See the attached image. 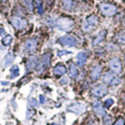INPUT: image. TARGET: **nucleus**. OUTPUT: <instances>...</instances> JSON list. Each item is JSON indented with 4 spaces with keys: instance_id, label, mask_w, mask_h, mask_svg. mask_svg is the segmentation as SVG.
Listing matches in <instances>:
<instances>
[{
    "instance_id": "nucleus-1",
    "label": "nucleus",
    "mask_w": 125,
    "mask_h": 125,
    "mask_svg": "<svg viewBox=\"0 0 125 125\" xmlns=\"http://www.w3.org/2000/svg\"><path fill=\"white\" fill-rule=\"evenodd\" d=\"M98 17L95 15H91L87 17L86 21L83 23L82 25V29L83 31L86 33H90V32L94 31V29L98 25Z\"/></svg>"
},
{
    "instance_id": "nucleus-2",
    "label": "nucleus",
    "mask_w": 125,
    "mask_h": 125,
    "mask_svg": "<svg viewBox=\"0 0 125 125\" xmlns=\"http://www.w3.org/2000/svg\"><path fill=\"white\" fill-rule=\"evenodd\" d=\"M100 13L105 16H114L117 13V8L114 4L110 3H101L99 5Z\"/></svg>"
},
{
    "instance_id": "nucleus-3",
    "label": "nucleus",
    "mask_w": 125,
    "mask_h": 125,
    "mask_svg": "<svg viewBox=\"0 0 125 125\" xmlns=\"http://www.w3.org/2000/svg\"><path fill=\"white\" fill-rule=\"evenodd\" d=\"M57 27L62 31H70L74 25V21L70 17H60L56 21Z\"/></svg>"
},
{
    "instance_id": "nucleus-4",
    "label": "nucleus",
    "mask_w": 125,
    "mask_h": 125,
    "mask_svg": "<svg viewBox=\"0 0 125 125\" xmlns=\"http://www.w3.org/2000/svg\"><path fill=\"white\" fill-rule=\"evenodd\" d=\"M103 81H104V83L108 84L110 86H117L121 83V79L113 72L105 73L104 76H103Z\"/></svg>"
},
{
    "instance_id": "nucleus-5",
    "label": "nucleus",
    "mask_w": 125,
    "mask_h": 125,
    "mask_svg": "<svg viewBox=\"0 0 125 125\" xmlns=\"http://www.w3.org/2000/svg\"><path fill=\"white\" fill-rule=\"evenodd\" d=\"M10 22L12 23V25L17 29V30H21V29H24L27 27L28 25V22L25 18H22L20 16H13L11 17L10 19Z\"/></svg>"
},
{
    "instance_id": "nucleus-6",
    "label": "nucleus",
    "mask_w": 125,
    "mask_h": 125,
    "mask_svg": "<svg viewBox=\"0 0 125 125\" xmlns=\"http://www.w3.org/2000/svg\"><path fill=\"white\" fill-rule=\"evenodd\" d=\"M109 66H110V68H111V70H112V72L115 73V74H119V73H121V71H122V64H121V62H120V60H119L118 58H116V57L112 58V59L110 60Z\"/></svg>"
},
{
    "instance_id": "nucleus-7",
    "label": "nucleus",
    "mask_w": 125,
    "mask_h": 125,
    "mask_svg": "<svg viewBox=\"0 0 125 125\" xmlns=\"http://www.w3.org/2000/svg\"><path fill=\"white\" fill-rule=\"evenodd\" d=\"M59 43L62 44L63 46H76L78 42L77 40L72 37V36H69V35H66V36H62L61 37L59 40H58Z\"/></svg>"
},
{
    "instance_id": "nucleus-8",
    "label": "nucleus",
    "mask_w": 125,
    "mask_h": 125,
    "mask_svg": "<svg viewBox=\"0 0 125 125\" xmlns=\"http://www.w3.org/2000/svg\"><path fill=\"white\" fill-rule=\"evenodd\" d=\"M50 64V54L49 53H45L42 57V60L39 62V64L37 66V69L38 71L41 73L42 72L44 69H46L47 67L49 66Z\"/></svg>"
},
{
    "instance_id": "nucleus-9",
    "label": "nucleus",
    "mask_w": 125,
    "mask_h": 125,
    "mask_svg": "<svg viewBox=\"0 0 125 125\" xmlns=\"http://www.w3.org/2000/svg\"><path fill=\"white\" fill-rule=\"evenodd\" d=\"M67 111H69L71 113H74L76 115H81L86 111V105L84 103H81V102L73 103V104H71L67 107Z\"/></svg>"
},
{
    "instance_id": "nucleus-10",
    "label": "nucleus",
    "mask_w": 125,
    "mask_h": 125,
    "mask_svg": "<svg viewBox=\"0 0 125 125\" xmlns=\"http://www.w3.org/2000/svg\"><path fill=\"white\" fill-rule=\"evenodd\" d=\"M25 51L29 54H33L36 52L37 48H38V40L37 39H29L26 41L25 42Z\"/></svg>"
},
{
    "instance_id": "nucleus-11",
    "label": "nucleus",
    "mask_w": 125,
    "mask_h": 125,
    "mask_svg": "<svg viewBox=\"0 0 125 125\" xmlns=\"http://www.w3.org/2000/svg\"><path fill=\"white\" fill-rule=\"evenodd\" d=\"M108 93V89L105 85H98L92 90V94L95 97H103Z\"/></svg>"
},
{
    "instance_id": "nucleus-12",
    "label": "nucleus",
    "mask_w": 125,
    "mask_h": 125,
    "mask_svg": "<svg viewBox=\"0 0 125 125\" xmlns=\"http://www.w3.org/2000/svg\"><path fill=\"white\" fill-rule=\"evenodd\" d=\"M93 107H94V113L96 114V115H98V116H105L106 112H105V110L103 108L101 102H99L98 100L94 101Z\"/></svg>"
},
{
    "instance_id": "nucleus-13",
    "label": "nucleus",
    "mask_w": 125,
    "mask_h": 125,
    "mask_svg": "<svg viewBox=\"0 0 125 125\" xmlns=\"http://www.w3.org/2000/svg\"><path fill=\"white\" fill-rule=\"evenodd\" d=\"M101 73H102V66L99 65V64H96L93 67V69L91 70V73H90V76L93 80H98L101 76Z\"/></svg>"
},
{
    "instance_id": "nucleus-14",
    "label": "nucleus",
    "mask_w": 125,
    "mask_h": 125,
    "mask_svg": "<svg viewBox=\"0 0 125 125\" xmlns=\"http://www.w3.org/2000/svg\"><path fill=\"white\" fill-rule=\"evenodd\" d=\"M66 72V67L62 63H58L53 68V73L55 76H62Z\"/></svg>"
},
{
    "instance_id": "nucleus-15",
    "label": "nucleus",
    "mask_w": 125,
    "mask_h": 125,
    "mask_svg": "<svg viewBox=\"0 0 125 125\" xmlns=\"http://www.w3.org/2000/svg\"><path fill=\"white\" fill-rule=\"evenodd\" d=\"M62 9L66 12H71L74 9V1L73 0H62Z\"/></svg>"
},
{
    "instance_id": "nucleus-16",
    "label": "nucleus",
    "mask_w": 125,
    "mask_h": 125,
    "mask_svg": "<svg viewBox=\"0 0 125 125\" xmlns=\"http://www.w3.org/2000/svg\"><path fill=\"white\" fill-rule=\"evenodd\" d=\"M87 59H88L87 54L85 52H80L76 56V63L79 66H83L87 62Z\"/></svg>"
},
{
    "instance_id": "nucleus-17",
    "label": "nucleus",
    "mask_w": 125,
    "mask_h": 125,
    "mask_svg": "<svg viewBox=\"0 0 125 125\" xmlns=\"http://www.w3.org/2000/svg\"><path fill=\"white\" fill-rule=\"evenodd\" d=\"M39 64V61L37 58H30L28 61H27V63H26V68L28 71H31V70H34L35 68H37Z\"/></svg>"
},
{
    "instance_id": "nucleus-18",
    "label": "nucleus",
    "mask_w": 125,
    "mask_h": 125,
    "mask_svg": "<svg viewBox=\"0 0 125 125\" xmlns=\"http://www.w3.org/2000/svg\"><path fill=\"white\" fill-rule=\"evenodd\" d=\"M106 35H107V31H105V30H104V31H101L95 38H94L93 44H94V45H97V44H99L100 42H102L105 40Z\"/></svg>"
},
{
    "instance_id": "nucleus-19",
    "label": "nucleus",
    "mask_w": 125,
    "mask_h": 125,
    "mask_svg": "<svg viewBox=\"0 0 125 125\" xmlns=\"http://www.w3.org/2000/svg\"><path fill=\"white\" fill-rule=\"evenodd\" d=\"M69 76L72 79H76L78 77V69L76 67V65L74 63H70L69 64Z\"/></svg>"
},
{
    "instance_id": "nucleus-20",
    "label": "nucleus",
    "mask_w": 125,
    "mask_h": 125,
    "mask_svg": "<svg viewBox=\"0 0 125 125\" xmlns=\"http://www.w3.org/2000/svg\"><path fill=\"white\" fill-rule=\"evenodd\" d=\"M33 3L35 5V7L37 8L38 13L40 15H42L43 14V4H42V0H33Z\"/></svg>"
},
{
    "instance_id": "nucleus-21",
    "label": "nucleus",
    "mask_w": 125,
    "mask_h": 125,
    "mask_svg": "<svg viewBox=\"0 0 125 125\" xmlns=\"http://www.w3.org/2000/svg\"><path fill=\"white\" fill-rule=\"evenodd\" d=\"M116 42L119 43V44H125V31L119 32L117 35H116Z\"/></svg>"
},
{
    "instance_id": "nucleus-22",
    "label": "nucleus",
    "mask_w": 125,
    "mask_h": 125,
    "mask_svg": "<svg viewBox=\"0 0 125 125\" xmlns=\"http://www.w3.org/2000/svg\"><path fill=\"white\" fill-rule=\"evenodd\" d=\"M12 41H13L12 36H11V35H6V36L2 39V44H3V45H5V46H8V45H10V44H11Z\"/></svg>"
},
{
    "instance_id": "nucleus-23",
    "label": "nucleus",
    "mask_w": 125,
    "mask_h": 125,
    "mask_svg": "<svg viewBox=\"0 0 125 125\" xmlns=\"http://www.w3.org/2000/svg\"><path fill=\"white\" fill-rule=\"evenodd\" d=\"M19 75V68L17 65H14L12 68H11V75L10 77L11 78H16Z\"/></svg>"
},
{
    "instance_id": "nucleus-24",
    "label": "nucleus",
    "mask_w": 125,
    "mask_h": 125,
    "mask_svg": "<svg viewBox=\"0 0 125 125\" xmlns=\"http://www.w3.org/2000/svg\"><path fill=\"white\" fill-rule=\"evenodd\" d=\"M14 61V56H13V54L12 53H9L6 57H5V60H4V65L5 66H8V65H10L12 62Z\"/></svg>"
},
{
    "instance_id": "nucleus-25",
    "label": "nucleus",
    "mask_w": 125,
    "mask_h": 125,
    "mask_svg": "<svg viewBox=\"0 0 125 125\" xmlns=\"http://www.w3.org/2000/svg\"><path fill=\"white\" fill-rule=\"evenodd\" d=\"M25 6H26V8L28 9V11L33 12V10H34V3H33V0H25Z\"/></svg>"
},
{
    "instance_id": "nucleus-26",
    "label": "nucleus",
    "mask_w": 125,
    "mask_h": 125,
    "mask_svg": "<svg viewBox=\"0 0 125 125\" xmlns=\"http://www.w3.org/2000/svg\"><path fill=\"white\" fill-rule=\"evenodd\" d=\"M113 104H114V100H113L112 98H108V99H106V100H105V102H104V105H105V107H106V108H110Z\"/></svg>"
},
{
    "instance_id": "nucleus-27",
    "label": "nucleus",
    "mask_w": 125,
    "mask_h": 125,
    "mask_svg": "<svg viewBox=\"0 0 125 125\" xmlns=\"http://www.w3.org/2000/svg\"><path fill=\"white\" fill-rule=\"evenodd\" d=\"M114 125H125L124 118H122V117L117 118V119H116V121L115 122V124H114Z\"/></svg>"
},
{
    "instance_id": "nucleus-28",
    "label": "nucleus",
    "mask_w": 125,
    "mask_h": 125,
    "mask_svg": "<svg viewBox=\"0 0 125 125\" xmlns=\"http://www.w3.org/2000/svg\"><path fill=\"white\" fill-rule=\"evenodd\" d=\"M111 123H112V117L106 115L104 118V125H111Z\"/></svg>"
},
{
    "instance_id": "nucleus-29",
    "label": "nucleus",
    "mask_w": 125,
    "mask_h": 125,
    "mask_svg": "<svg viewBox=\"0 0 125 125\" xmlns=\"http://www.w3.org/2000/svg\"><path fill=\"white\" fill-rule=\"evenodd\" d=\"M66 54H70V52L66 51V50H61V51L58 52V56H60V57H62L63 55H66Z\"/></svg>"
},
{
    "instance_id": "nucleus-30",
    "label": "nucleus",
    "mask_w": 125,
    "mask_h": 125,
    "mask_svg": "<svg viewBox=\"0 0 125 125\" xmlns=\"http://www.w3.org/2000/svg\"><path fill=\"white\" fill-rule=\"evenodd\" d=\"M29 102H30L31 106H33V107H37V106H38V102H37V100H36V99H34V98H31Z\"/></svg>"
},
{
    "instance_id": "nucleus-31",
    "label": "nucleus",
    "mask_w": 125,
    "mask_h": 125,
    "mask_svg": "<svg viewBox=\"0 0 125 125\" xmlns=\"http://www.w3.org/2000/svg\"><path fill=\"white\" fill-rule=\"evenodd\" d=\"M5 35V30L2 26H0V37H3Z\"/></svg>"
},
{
    "instance_id": "nucleus-32",
    "label": "nucleus",
    "mask_w": 125,
    "mask_h": 125,
    "mask_svg": "<svg viewBox=\"0 0 125 125\" xmlns=\"http://www.w3.org/2000/svg\"><path fill=\"white\" fill-rule=\"evenodd\" d=\"M40 98H41V103H44V101H45L44 96H43V95H41V96H40Z\"/></svg>"
},
{
    "instance_id": "nucleus-33",
    "label": "nucleus",
    "mask_w": 125,
    "mask_h": 125,
    "mask_svg": "<svg viewBox=\"0 0 125 125\" xmlns=\"http://www.w3.org/2000/svg\"><path fill=\"white\" fill-rule=\"evenodd\" d=\"M67 82H68V79L67 78H63V79H62V81H61L62 84H66Z\"/></svg>"
},
{
    "instance_id": "nucleus-34",
    "label": "nucleus",
    "mask_w": 125,
    "mask_h": 125,
    "mask_svg": "<svg viewBox=\"0 0 125 125\" xmlns=\"http://www.w3.org/2000/svg\"><path fill=\"white\" fill-rule=\"evenodd\" d=\"M123 23H124V25H125V19H124V21H123Z\"/></svg>"
},
{
    "instance_id": "nucleus-35",
    "label": "nucleus",
    "mask_w": 125,
    "mask_h": 125,
    "mask_svg": "<svg viewBox=\"0 0 125 125\" xmlns=\"http://www.w3.org/2000/svg\"><path fill=\"white\" fill-rule=\"evenodd\" d=\"M124 63H125V57H124Z\"/></svg>"
},
{
    "instance_id": "nucleus-36",
    "label": "nucleus",
    "mask_w": 125,
    "mask_h": 125,
    "mask_svg": "<svg viewBox=\"0 0 125 125\" xmlns=\"http://www.w3.org/2000/svg\"><path fill=\"white\" fill-rule=\"evenodd\" d=\"M2 1H7V0H2Z\"/></svg>"
},
{
    "instance_id": "nucleus-37",
    "label": "nucleus",
    "mask_w": 125,
    "mask_h": 125,
    "mask_svg": "<svg viewBox=\"0 0 125 125\" xmlns=\"http://www.w3.org/2000/svg\"><path fill=\"white\" fill-rule=\"evenodd\" d=\"M8 125H13V124H8Z\"/></svg>"
}]
</instances>
